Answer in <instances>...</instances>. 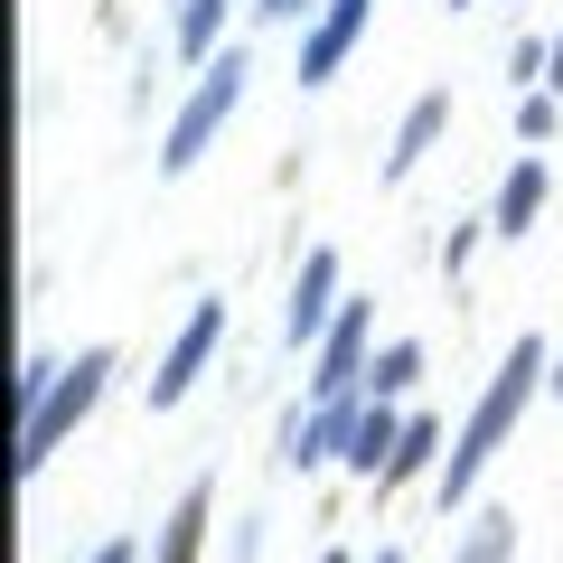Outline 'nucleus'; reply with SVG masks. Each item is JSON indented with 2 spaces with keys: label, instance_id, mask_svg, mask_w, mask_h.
<instances>
[{
  "label": "nucleus",
  "instance_id": "obj_12",
  "mask_svg": "<svg viewBox=\"0 0 563 563\" xmlns=\"http://www.w3.org/2000/svg\"><path fill=\"white\" fill-rule=\"evenodd\" d=\"M179 38H188V47L217 38V0H188V10H179Z\"/></svg>",
  "mask_w": 563,
  "mask_h": 563
},
{
  "label": "nucleus",
  "instance_id": "obj_13",
  "mask_svg": "<svg viewBox=\"0 0 563 563\" xmlns=\"http://www.w3.org/2000/svg\"><path fill=\"white\" fill-rule=\"evenodd\" d=\"M470 563H498V517H488V536L470 544Z\"/></svg>",
  "mask_w": 563,
  "mask_h": 563
},
{
  "label": "nucleus",
  "instance_id": "obj_9",
  "mask_svg": "<svg viewBox=\"0 0 563 563\" xmlns=\"http://www.w3.org/2000/svg\"><path fill=\"white\" fill-rule=\"evenodd\" d=\"M198 526H207V488H188V498H179V517H169L161 563H188V554H198Z\"/></svg>",
  "mask_w": 563,
  "mask_h": 563
},
{
  "label": "nucleus",
  "instance_id": "obj_7",
  "mask_svg": "<svg viewBox=\"0 0 563 563\" xmlns=\"http://www.w3.org/2000/svg\"><path fill=\"white\" fill-rule=\"evenodd\" d=\"M536 207H544V169H536V161H526V169H517V179H507V188H498V225H507V235H526V217H536Z\"/></svg>",
  "mask_w": 563,
  "mask_h": 563
},
{
  "label": "nucleus",
  "instance_id": "obj_10",
  "mask_svg": "<svg viewBox=\"0 0 563 563\" xmlns=\"http://www.w3.org/2000/svg\"><path fill=\"white\" fill-rule=\"evenodd\" d=\"M432 132H442V95H432V103H413V122H404V141H395V161H385V169L404 179V169H413V151H422Z\"/></svg>",
  "mask_w": 563,
  "mask_h": 563
},
{
  "label": "nucleus",
  "instance_id": "obj_5",
  "mask_svg": "<svg viewBox=\"0 0 563 563\" xmlns=\"http://www.w3.org/2000/svg\"><path fill=\"white\" fill-rule=\"evenodd\" d=\"M366 10H376V0H329V20L310 29V47H301V85H320L329 66L347 57V38H357V29H366Z\"/></svg>",
  "mask_w": 563,
  "mask_h": 563
},
{
  "label": "nucleus",
  "instance_id": "obj_14",
  "mask_svg": "<svg viewBox=\"0 0 563 563\" xmlns=\"http://www.w3.org/2000/svg\"><path fill=\"white\" fill-rule=\"evenodd\" d=\"M554 85H563V38H554Z\"/></svg>",
  "mask_w": 563,
  "mask_h": 563
},
{
  "label": "nucleus",
  "instance_id": "obj_4",
  "mask_svg": "<svg viewBox=\"0 0 563 563\" xmlns=\"http://www.w3.org/2000/svg\"><path fill=\"white\" fill-rule=\"evenodd\" d=\"M217 329H225V310L207 301L198 320L179 329V347H169V366H161V376H151V404H179L188 385H198V366H207V347H217Z\"/></svg>",
  "mask_w": 563,
  "mask_h": 563
},
{
  "label": "nucleus",
  "instance_id": "obj_11",
  "mask_svg": "<svg viewBox=\"0 0 563 563\" xmlns=\"http://www.w3.org/2000/svg\"><path fill=\"white\" fill-rule=\"evenodd\" d=\"M376 451H404V432H395L385 413H366L357 432H347V461H357V470H376Z\"/></svg>",
  "mask_w": 563,
  "mask_h": 563
},
{
  "label": "nucleus",
  "instance_id": "obj_1",
  "mask_svg": "<svg viewBox=\"0 0 563 563\" xmlns=\"http://www.w3.org/2000/svg\"><path fill=\"white\" fill-rule=\"evenodd\" d=\"M536 366H544V357H536V339H526L517 357L498 366V385H488V404H479V413H470L461 451H451V498H461V488L479 479V461H488V451H498V432H507V422H517V404H526V385H536Z\"/></svg>",
  "mask_w": 563,
  "mask_h": 563
},
{
  "label": "nucleus",
  "instance_id": "obj_8",
  "mask_svg": "<svg viewBox=\"0 0 563 563\" xmlns=\"http://www.w3.org/2000/svg\"><path fill=\"white\" fill-rule=\"evenodd\" d=\"M357 339H366V320H357V310H347V320L329 329V376H320V395H339V385L357 376Z\"/></svg>",
  "mask_w": 563,
  "mask_h": 563
},
{
  "label": "nucleus",
  "instance_id": "obj_3",
  "mask_svg": "<svg viewBox=\"0 0 563 563\" xmlns=\"http://www.w3.org/2000/svg\"><path fill=\"white\" fill-rule=\"evenodd\" d=\"M235 95H244V57H235V47H225V57L207 66L198 103H188V113L169 122V151H161V161H169V169H188V161H198V151H207V141H217V122L235 113Z\"/></svg>",
  "mask_w": 563,
  "mask_h": 563
},
{
  "label": "nucleus",
  "instance_id": "obj_6",
  "mask_svg": "<svg viewBox=\"0 0 563 563\" xmlns=\"http://www.w3.org/2000/svg\"><path fill=\"white\" fill-rule=\"evenodd\" d=\"M329 282H339V263L310 254V263H301V291H291V339H310V329L329 320Z\"/></svg>",
  "mask_w": 563,
  "mask_h": 563
},
{
  "label": "nucleus",
  "instance_id": "obj_2",
  "mask_svg": "<svg viewBox=\"0 0 563 563\" xmlns=\"http://www.w3.org/2000/svg\"><path fill=\"white\" fill-rule=\"evenodd\" d=\"M103 376H113V357H103V347H85V357H76V366H66V376H57V395H47V404H38V413H29V422H20V470H38V461H47V451H57V432H66V422H76V413H85V404H95V395H103Z\"/></svg>",
  "mask_w": 563,
  "mask_h": 563
}]
</instances>
